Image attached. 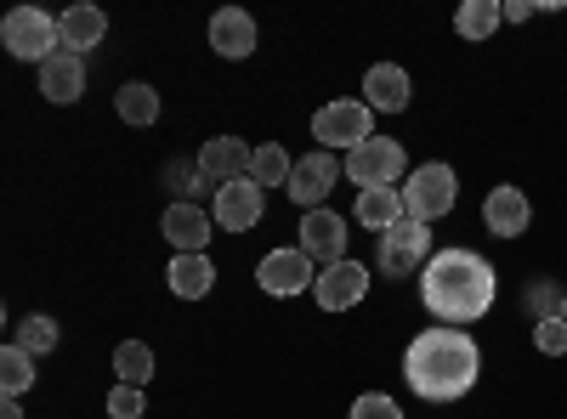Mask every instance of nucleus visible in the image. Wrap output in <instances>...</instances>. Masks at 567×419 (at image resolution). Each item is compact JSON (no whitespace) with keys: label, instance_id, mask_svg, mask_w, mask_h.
<instances>
[{"label":"nucleus","instance_id":"f257e3e1","mask_svg":"<svg viewBox=\"0 0 567 419\" xmlns=\"http://www.w3.org/2000/svg\"><path fill=\"white\" fill-rule=\"evenodd\" d=\"M494 295H499L494 266L477 250H465V244H449V250H437L432 261L420 266V306L432 312L437 323H449V329H465V323L488 317Z\"/></svg>","mask_w":567,"mask_h":419},{"label":"nucleus","instance_id":"f03ea898","mask_svg":"<svg viewBox=\"0 0 567 419\" xmlns=\"http://www.w3.org/2000/svg\"><path fill=\"white\" fill-rule=\"evenodd\" d=\"M483 375V352L465 329H449V323H432V329H420L403 352V380L414 397L425 402H454L477 386Z\"/></svg>","mask_w":567,"mask_h":419},{"label":"nucleus","instance_id":"7ed1b4c3","mask_svg":"<svg viewBox=\"0 0 567 419\" xmlns=\"http://www.w3.org/2000/svg\"><path fill=\"white\" fill-rule=\"evenodd\" d=\"M454 205H460V176H454V165L432 159V165L409 170V181H403V216H409V221L432 227V221H443Z\"/></svg>","mask_w":567,"mask_h":419},{"label":"nucleus","instance_id":"20e7f679","mask_svg":"<svg viewBox=\"0 0 567 419\" xmlns=\"http://www.w3.org/2000/svg\"><path fill=\"white\" fill-rule=\"evenodd\" d=\"M0 45H7L18 63H52L63 52L58 18L40 12V7H18V12H7V23H0Z\"/></svg>","mask_w":567,"mask_h":419},{"label":"nucleus","instance_id":"39448f33","mask_svg":"<svg viewBox=\"0 0 567 419\" xmlns=\"http://www.w3.org/2000/svg\"><path fill=\"white\" fill-rule=\"evenodd\" d=\"M312 136H318V148H363L369 136H374V108L363 103V97H336V103H323L318 114H312Z\"/></svg>","mask_w":567,"mask_h":419},{"label":"nucleus","instance_id":"423d86ee","mask_svg":"<svg viewBox=\"0 0 567 419\" xmlns=\"http://www.w3.org/2000/svg\"><path fill=\"white\" fill-rule=\"evenodd\" d=\"M347 176L358 181V188H398V181H409V154L392 143V136H369L363 148L347 154Z\"/></svg>","mask_w":567,"mask_h":419},{"label":"nucleus","instance_id":"0eeeda50","mask_svg":"<svg viewBox=\"0 0 567 419\" xmlns=\"http://www.w3.org/2000/svg\"><path fill=\"white\" fill-rule=\"evenodd\" d=\"M341 176H347V159H336L329 148H312V154L296 159V176H290V188H284V193H290L301 205V216H307V210H323V199L336 193Z\"/></svg>","mask_w":567,"mask_h":419},{"label":"nucleus","instance_id":"6e6552de","mask_svg":"<svg viewBox=\"0 0 567 419\" xmlns=\"http://www.w3.org/2000/svg\"><path fill=\"white\" fill-rule=\"evenodd\" d=\"M432 255H437V250H432V227L403 216L392 232H381V255H374V261H381L386 277H409V272H420Z\"/></svg>","mask_w":567,"mask_h":419},{"label":"nucleus","instance_id":"1a4fd4ad","mask_svg":"<svg viewBox=\"0 0 567 419\" xmlns=\"http://www.w3.org/2000/svg\"><path fill=\"white\" fill-rule=\"evenodd\" d=\"M216 227L221 232H250V227H261V216H267V188L256 176H239V181H221L216 188Z\"/></svg>","mask_w":567,"mask_h":419},{"label":"nucleus","instance_id":"9d476101","mask_svg":"<svg viewBox=\"0 0 567 419\" xmlns=\"http://www.w3.org/2000/svg\"><path fill=\"white\" fill-rule=\"evenodd\" d=\"M318 261L296 244V250H272V255H261V266H256V284L267 290V295H278V301H290V295H307V284H318V272H312Z\"/></svg>","mask_w":567,"mask_h":419},{"label":"nucleus","instance_id":"9b49d317","mask_svg":"<svg viewBox=\"0 0 567 419\" xmlns=\"http://www.w3.org/2000/svg\"><path fill=\"white\" fill-rule=\"evenodd\" d=\"M363 295H369V266H363V261H336V266H323L318 284H312V301H318L323 312H352Z\"/></svg>","mask_w":567,"mask_h":419},{"label":"nucleus","instance_id":"f8f14e48","mask_svg":"<svg viewBox=\"0 0 567 419\" xmlns=\"http://www.w3.org/2000/svg\"><path fill=\"white\" fill-rule=\"evenodd\" d=\"M159 227H165V239H171V255H205L210 232H216V216L199 210V205H176L171 199V210H165Z\"/></svg>","mask_w":567,"mask_h":419},{"label":"nucleus","instance_id":"ddd939ff","mask_svg":"<svg viewBox=\"0 0 567 419\" xmlns=\"http://www.w3.org/2000/svg\"><path fill=\"white\" fill-rule=\"evenodd\" d=\"M483 227L494 232V239H523V232L534 227V205H528V193L523 188H494L488 199H483Z\"/></svg>","mask_w":567,"mask_h":419},{"label":"nucleus","instance_id":"4468645a","mask_svg":"<svg viewBox=\"0 0 567 419\" xmlns=\"http://www.w3.org/2000/svg\"><path fill=\"white\" fill-rule=\"evenodd\" d=\"M347 232L352 227L336 210H307L301 216V250L312 261H323V266H336V261H347Z\"/></svg>","mask_w":567,"mask_h":419},{"label":"nucleus","instance_id":"2eb2a0df","mask_svg":"<svg viewBox=\"0 0 567 419\" xmlns=\"http://www.w3.org/2000/svg\"><path fill=\"white\" fill-rule=\"evenodd\" d=\"M363 103H369L374 114H403V108L414 103V80H409V69H398V63H374V69L363 74Z\"/></svg>","mask_w":567,"mask_h":419},{"label":"nucleus","instance_id":"dca6fc26","mask_svg":"<svg viewBox=\"0 0 567 419\" xmlns=\"http://www.w3.org/2000/svg\"><path fill=\"white\" fill-rule=\"evenodd\" d=\"M250 159H256V148H245L239 136H210V143L199 148V170H205V181L210 188H221V181H239V176H250Z\"/></svg>","mask_w":567,"mask_h":419},{"label":"nucleus","instance_id":"f3484780","mask_svg":"<svg viewBox=\"0 0 567 419\" xmlns=\"http://www.w3.org/2000/svg\"><path fill=\"white\" fill-rule=\"evenodd\" d=\"M210 45H216V57H227V63L250 57L256 52V18L245 7H221L210 18Z\"/></svg>","mask_w":567,"mask_h":419},{"label":"nucleus","instance_id":"a211bd4d","mask_svg":"<svg viewBox=\"0 0 567 419\" xmlns=\"http://www.w3.org/2000/svg\"><path fill=\"white\" fill-rule=\"evenodd\" d=\"M40 97L45 103H80L85 97V57L58 52L52 63H40Z\"/></svg>","mask_w":567,"mask_h":419},{"label":"nucleus","instance_id":"6ab92c4d","mask_svg":"<svg viewBox=\"0 0 567 419\" xmlns=\"http://www.w3.org/2000/svg\"><path fill=\"white\" fill-rule=\"evenodd\" d=\"M103 34H109V12L103 7H69L58 18V40H63V52H74V57H85L91 45H103Z\"/></svg>","mask_w":567,"mask_h":419},{"label":"nucleus","instance_id":"aec40b11","mask_svg":"<svg viewBox=\"0 0 567 419\" xmlns=\"http://www.w3.org/2000/svg\"><path fill=\"white\" fill-rule=\"evenodd\" d=\"M165 284L176 301H205L216 290V266H210V255H171Z\"/></svg>","mask_w":567,"mask_h":419},{"label":"nucleus","instance_id":"412c9836","mask_svg":"<svg viewBox=\"0 0 567 419\" xmlns=\"http://www.w3.org/2000/svg\"><path fill=\"white\" fill-rule=\"evenodd\" d=\"M398 221H403V188H369V193H358V227H369L374 239L392 232Z\"/></svg>","mask_w":567,"mask_h":419},{"label":"nucleus","instance_id":"4be33fe9","mask_svg":"<svg viewBox=\"0 0 567 419\" xmlns=\"http://www.w3.org/2000/svg\"><path fill=\"white\" fill-rule=\"evenodd\" d=\"M505 23V7L499 0H465V7L454 12V29H460V40H494V29Z\"/></svg>","mask_w":567,"mask_h":419},{"label":"nucleus","instance_id":"5701e85b","mask_svg":"<svg viewBox=\"0 0 567 419\" xmlns=\"http://www.w3.org/2000/svg\"><path fill=\"white\" fill-rule=\"evenodd\" d=\"M114 114H120L125 125H154V119H159V91L142 85V80L120 85V91H114Z\"/></svg>","mask_w":567,"mask_h":419},{"label":"nucleus","instance_id":"b1692460","mask_svg":"<svg viewBox=\"0 0 567 419\" xmlns=\"http://www.w3.org/2000/svg\"><path fill=\"white\" fill-rule=\"evenodd\" d=\"M114 375H120V386H148L154 380V346L148 341H120L114 346Z\"/></svg>","mask_w":567,"mask_h":419},{"label":"nucleus","instance_id":"393cba45","mask_svg":"<svg viewBox=\"0 0 567 419\" xmlns=\"http://www.w3.org/2000/svg\"><path fill=\"white\" fill-rule=\"evenodd\" d=\"M58 341H63L58 317H45V312H29V317H18V335H12V346H23L29 357H45V352H58Z\"/></svg>","mask_w":567,"mask_h":419},{"label":"nucleus","instance_id":"a878e982","mask_svg":"<svg viewBox=\"0 0 567 419\" xmlns=\"http://www.w3.org/2000/svg\"><path fill=\"white\" fill-rule=\"evenodd\" d=\"M250 176L261 181V188H290V176H296V159L284 154L278 143H261L256 159H250Z\"/></svg>","mask_w":567,"mask_h":419},{"label":"nucleus","instance_id":"bb28decb","mask_svg":"<svg viewBox=\"0 0 567 419\" xmlns=\"http://www.w3.org/2000/svg\"><path fill=\"white\" fill-rule=\"evenodd\" d=\"M0 391H7L12 402H18L23 391H34V357H29L23 346H7V352H0Z\"/></svg>","mask_w":567,"mask_h":419},{"label":"nucleus","instance_id":"cd10ccee","mask_svg":"<svg viewBox=\"0 0 567 419\" xmlns=\"http://www.w3.org/2000/svg\"><path fill=\"white\" fill-rule=\"evenodd\" d=\"M165 188L176 193V205H194L199 193H216L210 181H205V170H199V165H182V159L165 165Z\"/></svg>","mask_w":567,"mask_h":419},{"label":"nucleus","instance_id":"c85d7f7f","mask_svg":"<svg viewBox=\"0 0 567 419\" xmlns=\"http://www.w3.org/2000/svg\"><path fill=\"white\" fill-rule=\"evenodd\" d=\"M561 295H567V290H556V284H528V295H523V301H528V317H534V323L561 317Z\"/></svg>","mask_w":567,"mask_h":419},{"label":"nucleus","instance_id":"c756f323","mask_svg":"<svg viewBox=\"0 0 567 419\" xmlns=\"http://www.w3.org/2000/svg\"><path fill=\"white\" fill-rule=\"evenodd\" d=\"M534 346H539L545 357H567V317H545V323H534Z\"/></svg>","mask_w":567,"mask_h":419},{"label":"nucleus","instance_id":"7c9ffc66","mask_svg":"<svg viewBox=\"0 0 567 419\" xmlns=\"http://www.w3.org/2000/svg\"><path fill=\"white\" fill-rule=\"evenodd\" d=\"M352 419H403V408H398V397H386V391H363V397L352 402Z\"/></svg>","mask_w":567,"mask_h":419},{"label":"nucleus","instance_id":"2f4dec72","mask_svg":"<svg viewBox=\"0 0 567 419\" xmlns=\"http://www.w3.org/2000/svg\"><path fill=\"white\" fill-rule=\"evenodd\" d=\"M148 402H142V386H114L109 391V419H142Z\"/></svg>","mask_w":567,"mask_h":419},{"label":"nucleus","instance_id":"473e14b6","mask_svg":"<svg viewBox=\"0 0 567 419\" xmlns=\"http://www.w3.org/2000/svg\"><path fill=\"white\" fill-rule=\"evenodd\" d=\"M534 18V0H505V23H528Z\"/></svg>","mask_w":567,"mask_h":419},{"label":"nucleus","instance_id":"72a5a7b5","mask_svg":"<svg viewBox=\"0 0 567 419\" xmlns=\"http://www.w3.org/2000/svg\"><path fill=\"white\" fill-rule=\"evenodd\" d=\"M0 419H23V408H18V402L7 397V408H0Z\"/></svg>","mask_w":567,"mask_h":419},{"label":"nucleus","instance_id":"f704fd0d","mask_svg":"<svg viewBox=\"0 0 567 419\" xmlns=\"http://www.w3.org/2000/svg\"><path fill=\"white\" fill-rule=\"evenodd\" d=\"M561 317H567V295H561Z\"/></svg>","mask_w":567,"mask_h":419}]
</instances>
